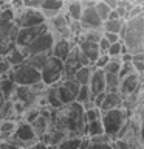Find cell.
Masks as SVG:
<instances>
[{
  "label": "cell",
  "mask_w": 144,
  "mask_h": 149,
  "mask_svg": "<svg viewBox=\"0 0 144 149\" xmlns=\"http://www.w3.org/2000/svg\"><path fill=\"white\" fill-rule=\"evenodd\" d=\"M85 126L87 121L84 109L76 101L62 104L59 109L51 110L50 127L60 130L65 137H87Z\"/></svg>",
  "instance_id": "obj_1"
},
{
  "label": "cell",
  "mask_w": 144,
  "mask_h": 149,
  "mask_svg": "<svg viewBox=\"0 0 144 149\" xmlns=\"http://www.w3.org/2000/svg\"><path fill=\"white\" fill-rule=\"evenodd\" d=\"M119 37L130 54L144 53V14L124 20Z\"/></svg>",
  "instance_id": "obj_2"
},
{
  "label": "cell",
  "mask_w": 144,
  "mask_h": 149,
  "mask_svg": "<svg viewBox=\"0 0 144 149\" xmlns=\"http://www.w3.org/2000/svg\"><path fill=\"white\" fill-rule=\"evenodd\" d=\"M129 116H130V112L125 110L123 106L101 112V123H102V127H104V134L109 135L110 140L118 138L119 132L129 123Z\"/></svg>",
  "instance_id": "obj_3"
},
{
  "label": "cell",
  "mask_w": 144,
  "mask_h": 149,
  "mask_svg": "<svg viewBox=\"0 0 144 149\" xmlns=\"http://www.w3.org/2000/svg\"><path fill=\"white\" fill-rule=\"evenodd\" d=\"M6 76L12 79L16 82V86H31V84L40 81V72L37 68L31 67L25 61L19 65H14L6 73Z\"/></svg>",
  "instance_id": "obj_4"
},
{
  "label": "cell",
  "mask_w": 144,
  "mask_h": 149,
  "mask_svg": "<svg viewBox=\"0 0 144 149\" xmlns=\"http://www.w3.org/2000/svg\"><path fill=\"white\" fill-rule=\"evenodd\" d=\"M39 72H40V81L44 84H46V86L57 84L59 81H62L64 76V61L51 54L45 61V64L42 65Z\"/></svg>",
  "instance_id": "obj_5"
},
{
  "label": "cell",
  "mask_w": 144,
  "mask_h": 149,
  "mask_svg": "<svg viewBox=\"0 0 144 149\" xmlns=\"http://www.w3.org/2000/svg\"><path fill=\"white\" fill-rule=\"evenodd\" d=\"M19 26L14 20L0 19V56H5L12 47H16V34Z\"/></svg>",
  "instance_id": "obj_6"
},
{
  "label": "cell",
  "mask_w": 144,
  "mask_h": 149,
  "mask_svg": "<svg viewBox=\"0 0 144 149\" xmlns=\"http://www.w3.org/2000/svg\"><path fill=\"white\" fill-rule=\"evenodd\" d=\"M46 25H48V31L53 34L54 39H70L71 34H70V19L65 16L64 11L57 13L56 16L50 17L46 20Z\"/></svg>",
  "instance_id": "obj_7"
},
{
  "label": "cell",
  "mask_w": 144,
  "mask_h": 149,
  "mask_svg": "<svg viewBox=\"0 0 144 149\" xmlns=\"http://www.w3.org/2000/svg\"><path fill=\"white\" fill-rule=\"evenodd\" d=\"M45 31H48V25H46V22L39 23V25H31V26L19 28L17 34H16V47L23 48V47H26L28 44H31L37 36H40L42 33H45Z\"/></svg>",
  "instance_id": "obj_8"
},
{
  "label": "cell",
  "mask_w": 144,
  "mask_h": 149,
  "mask_svg": "<svg viewBox=\"0 0 144 149\" xmlns=\"http://www.w3.org/2000/svg\"><path fill=\"white\" fill-rule=\"evenodd\" d=\"M16 25L19 28L22 26H31V25H39V23L46 22L40 9L36 8H20L16 13Z\"/></svg>",
  "instance_id": "obj_9"
},
{
  "label": "cell",
  "mask_w": 144,
  "mask_h": 149,
  "mask_svg": "<svg viewBox=\"0 0 144 149\" xmlns=\"http://www.w3.org/2000/svg\"><path fill=\"white\" fill-rule=\"evenodd\" d=\"M54 44V37L50 31L42 33L40 36H37L31 44H28L26 47H23L22 51L25 53V56L30 54H36V53H46V51H51V47Z\"/></svg>",
  "instance_id": "obj_10"
},
{
  "label": "cell",
  "mask_w": 144,
  "mask_h": 149,
  "mask_svg": "<svg viewBox=\"0 0 144 149\" xmlns=\"http://www.w3.org/2000/svg\"><path fill=\"white\" fill-rule=\"evenodd\" d=\"M56 88H57V96L60 104H68V102H73L76 100L79 84L74 79H62L56 84Z\"/></svg>",
  "instance_id": "obj_11"
},
{
  "label": "cell",
  "mask_w": 144,
  "mask_h": 149,
  "mask_svg": "<svg viewBox=\"0 0 144 149\" xmlns=\"http://www.w3.org/2000/svg\"><path fill=\"white\" fill-rule=\"evenodd\" d=\"M14 137L23 144V148H31V144L37 140V137L34 135V132H33L31 124L26 123V121H23V120L17 121V126H16V129H14Z\"/></svg>",
  "instance_id": "obj_12"
},
{
  "label": "cell",
  "mask_w": 144,
  "mask_h": 149,
  "mask_svg": "<svg viewBox=\"0 0 144 149\" xmlns=\"http://www.w3.org/2000/svg\"><path fill=\"white\" fill-rule=\"evenodd\" d=\"M79 23H81L82 30H99L102 26V20L96 11L93 9V5H87L82 9V14L79 17Z\"/></svg>",
  "instance_id": "obj_13"
},
{
  "label": "cell",
  "mask_w": 144,
  "mask_h": 149,
  "mask_svg": "<svg viewBox=\"0 0 144 149\" xmlns=\"http://www.w3.org/2000/svg\"><path fill=\"white\" fill-rule=\"evenodd\" d=\"M139 86H143V76L138 74L136 72L127 74V76L121 78L119 79V87H118V92L121 96H127L130 93H133Z\"/></svg>",
  "instance_id": "obj_14"
},
{
  "label": "cell",
  "mask_w": 144,
  "mask_h": 149,
  "mask_svg": "<svg viewBox=\"0 0 144 149\" xmlns=\"http://www.w3.org/2000/svg\"><path fill=\"white\" fill-rule=\"evenodd\" d=\"M87 86H88V88H90L91 100L98 95V93L105 92V78H104V70H102V68H93Z\"/></svg>",
  "instance_id": "obj_15"
},
{
  "label": "cell",
  "mask_w": 144,
  "mask_h": 149,
  "mask_svg": "<svg viewBox=\"0 0 144 149\" xmlns=\"http://www.w3.org/2000/svg\"><path fill=\"white\" fill-rule=\"evenodd\" d=\"M74 45H76V42H74L73 37H70V39H54V44L51 47V54L59 58L60 61H65Z\"/></svg>",
  "instance_id": "obj_16"
},
{
  "label": "cell",
  "mask_w": 144,
  "mask_h": 149,
  "mask_svg": "<svg viewBox=\"0 0 144 149\" xmlns=\"http://www.w3.org/2000/svg\"><path fill=\"white\" fill-rule=\"evenodd\" d=\"M79 51L90 61V64L93 65L95 61L98 59V56L101 54L99 48H98V42H88V40H78L76 42Z\"/></svg>",
  "instance_id": "obj_17"
},
{
  "label": "cell",
  "mask_w": 144,
  "mask_h": 149,
  "mask_svg": "<svg viewBox=\"0 0 144 149\" xmlns=\"http://www.w3.org/2000/svg\"><path fill=\"white\" fill-rule=\"evenodd\" d=\"M64 5H65L64 0H42L40 11L44 14V17L48 20L50 17H53L57 13L64 11Z\"/></svg>",
  "instance_id": "obj_18"
},
{
  "label": "cell",
  "mask_w": 144,
  "mask_h": 149,
  "mask_svg": "<svg viewBox=\"0 0 144 149\" xmlns=\"http://www.w3.org/2000/svg\"><path fill=\"white\" fill-rule=\"evenodd\" d=\"M84 9V3L82 0H68L64 5V13L70 20H79Z\"/></svg>",
  "instance_id": "obj_19"
},
{
  "label": "cell",
  "mask_w": 144,
  "mask_h": 149,
  "mask_svg": "<svg viewBox=\"0 0 144 149\" xmlns=\"http://www.w3.org/2000/svg\"><path fill=\"white\" fill-rule=\"evenodd\" d=\"M121 106H123V96L119 95V92H105V98L102 100L99 109L101 112H105Z\"/></svg>",
  "instance_id": "obj_20"
},
{
  "label": "cell",
  "mask_w": 144,
  "mask_h": 149,
  "mask_svg": "<svg viewBox=\"0 0 144 149\" xmlns=\"http://www.w3.org/2000/svg\"><path fill=\"white\" fill-rule=\"evenodd\" d=\"M31 127H33V132H34V135L37 138L40 137V135H44L45 132H48V129H50V120L48 118H45V116H42L39 113V116L34 120V121H31Z\"/></svg>",
  "instance_id": "obj_21"
},
{
  "label": "cell",
  "mask_w": 144,
  "mask_h": 149,
  "mask_svg": "<svg viewBox=\"0 0 144 149\" xmlns=\"http://www.w3.org/2000/svg\"><path fill=\"white\" fill-rule=\"evenodd\" d=\"M91 70H93L91 65H82V67H79L76 72H74L73 79L79 84V86H87L88 79H90V74H91Z\"/></svg>",
  "instance_id": "obj_22"
},
{
  "label": "cell",
  "mask_w": 144,
  "mask_h": 149,
  "mask_svg": "<svg viewBox=\"0 0 144 149\" xmlns=\"http://www.w3.org/2000/svg\"><path fill=\"white\" fill-rule=\"evenodd\" d=\"M5 58H6V61L11 64V67H14V65L22 64L23 61L26 59V56L22 51V48H19V47H12V48L9 50L6 54H5Z\"/></svg>",
  "instance_id": "obj_23"
},
{
  "label": "cell",
  "mask_w": 144,
  "mask_h": 149,
  "mask_svg": "<svg viewBox=\"0 0 144 149\" xmlns=\"http://www.w3.org/2000/svg\"><path fill=\"white\" fill-rule=\"evenodd\" d=\"M51 56V51H46V53H36V54H30V56H26V59H25V62H28L31 65V67H34L37 70H40L42 68V65L45 64V61L48 59Z\"/></svg>",
  "instance_id": "obj_24"
},
{
  "label": "cell",
  "mask_w": 144,
  "mask_h": 149,
  "mask_svg": "<svg viewBox=\"0 0 144 149\" xmlns=\"http://www.w3.org/2000/svg\"><path fill=\"white\" fill-rule=\"evenodd\" d=\"M123 25H124L123 19H107V20L102 22L101 30L104 33H116V34H119Z\"/></svg>",
  "instance_id": "obj_25"
},
{
  "label": "cell",
  "mask_w": 144,
  "mask_h": 149,
  "mask_svg": "<svg viewBox=\"0 0 144 149\" xmlns=\"http://www.w3.org/2000/svg\"><path fill=\"white\" fill-rule=\"evenodd\" d=\"M16 82L12 81V79L9 78H0V92H2L3 98H6V100H11L14 90H16Z\"/></svg>",
  "instance_id": "obj_26"
},
{
  "label": "cell",
  "mask_w": 144,
  "mask_h": 149,
  "mask_svg": "<svg viewBox=\"0 0 144 149\" xmlns=\"http://www.w3.org/2000/svg\"><path fill=\"white\" fill-rule=\"evenodd\" d=\"M101 134H104V127H102L101 118L88 121L87 126H85V135L87 137L90 138V137H96V135H101Z\"/></svg>",
  "instance_id": "obj_27"
},
{
  "label": "cell",
  "mask_w": 144,
  "mask_h": 149,
  "mask_svg": "<svg viewBox=\"0 0 144 149\" xmlns=\"http://www.w3.org/2000/svg\"><path fill=\"white\" fill-rule=\"evenodd\" d=\"M105 78V92H118L119 76L116 73H104Z\"/></svg>",
  "instance_id": "obj_28"
},
{
  "label": "cell",
  "mask_w": 144,
  "mask_h": 149,
  "mask_svg": "<svg viewBox=\"0 0 144 149\" xmlns=\"http://www.w3.org/2000/svg\"><path fill=\"white\" fill-rule=\"evenodd\" d=\"M93 9L96 11V14L99 16V19H101L102 22L109 19V14H110V11H111V8H110L107 3L102 2V0H98V2L93 3Z\"/></svg>",
  "instance_id": "obj_29"
},
{
  "label": "cell",
  "mask_w": 144,
  "mask_h": 149,
  "mask_svg": "<svg viewBox=\"0 0 144 149\" xmlns=\"http://www.w3.org/2000/svg\"><path fill=\"white\" fill-rule=\"evenodd\" d=\"M79 144H81V137H65L57 144V148L59 149H79Z\"/></svg>",
  "instance_id": "obj_30"
},
{
  "label": "cell",
  "mask_w": 144,
  "mask_h": 149,
  "mask_svg": "<svg viewBox=\"0 0 144 149\" xmlns=\"http://www.w3.org/2000/svg\"><path fill=\"white\" fill-rule=\"evenodd\" d=\"M130 62H132V67L135 72L143 76V73H144V53L132 54V61Z\"/></svg>",
  "instance_id": "obj_31"
},
{
  "label": "cell",
  "mask_w": 144,
  "mask_h": 149,
  "mask_svg": "<svg viewBox=\"0 0 144 149\" xmlns=\"http://www.w3.org/2000/svg\"><path fill=\"white\" fill-rule=\"evenodd\" d=\"M121 59L119 58H110L109 59V62H107L105 65H104V73H116L118 74V72H119V68H121Z\"/></svg>",
  "instance_id": "obj_32"
},
{
  "label": "cell",
  "mask_w": 144,
  "mask_h": 149,
  "mask_svg": "<svg viewBox=\"0 0 144 149\" xmlns=\"http://www.w3.org/2000/svg\"><path fill=\"white\" fill-rule=\"evenodd\" d=\"M87 100H91V93H90V88H88V86H79V90H78V95H76V102H79V104H82L84 101Z\"/></svg>",
  "instance_id": "obj_33"
},
{
  "label": "cell",
  "mask_w": 144,
  "mask_h": 149,
  "mask_svg": "<svg viewBox=\"0 0 144 149\" xmlns=\"http://www.w3.org/2000/svg\"><path fill=\"white\" fill-rule=\"evenodd\" d=\"M121 51H123V40H118V42H115V44H110L109 50H107V54H109L110 58H119Z\"/></svg>",
  "instance_id": "obj_34"
},
{
  "label": "cell",
  "mask_w": 144,
  "mask_h": 149,
  "mask_svg": "<svg viewBox=\"0 0 144 149\" xmlns=\"http://www.w3.org/2000/svg\"><path fill=\"white\" fill-rule=\"evenodd\" d=\"M84 115H85V121H93V120H99L101 118V109L99 107H93L90 110H84Z\"/></svg>",
  "instance_id": "obj_35"
},
{
  "label": "cell",
  "mask_w": 144,
  "mask_h": 149,
  "mask_svg": "<svg viewBox=\"0 0 144 149\" xmlns=\"http://www.w3.org/2000/svg\"><path fill=\"white\" fill-rule=\"evenodd\" d=\"M143 11H144V9H143V5H132V6H130V9L127 11V14H125V19H124V20L132 19V17H136V16H139V14H144Z\"/></svg>",
  "instance_id": "obj_36"
},
{
  "label": "cell",
  "mask_w": 144,
  "mask_h": 149,
  "mask_svg": "<svg viewBox=\"0 0 144 149\" xmlns=\"http://www.w3.org/2000/svg\"><path fill=\"white\" fill-rule=\"evenodd\" d=\"M133 72H135V70H133V67H132V62H123V64H121L119 72H118V76H119V79H121V78L127 76V74L133 73Z\"/></svg>",
  "instance_id": "obj_37"
},
{
  "label": "cell",
  "mask_w": 144,
  "mask_h": 149,
  "mask_svg": "<svg viewBox=\"0 0 144 149\" xmlns=\"http://www.w3.org/2000/svg\"><path fill=\"white\" fill-rule=\"evenodd\" d=\"M109 59H110V56L107 54V53H101L99 56H98V59L95 61V64L91 65L93 68H104V65L109 62Z\"/></svg>",
  "instance_id": "obj_38"
},
{
  "label": "cell",
  "mask_w": 144,
  "mask_h": 149,
  "mask_svg": "<svg viewBox=\"0 0 144 149\" xmlns=\"http://www.w3.org/2000/svg\"><path fill=\"white\" fill-rule=\"evenodd\" d=\"M111 146H113V149H132V148H130V144L125 141L124 138L111 140Z\"/></svg>",
  "instance_id": "obj_39"
},
{
  "label": "cell",
  "mask_w": 144,
  "mask_h": 149,
  "mask_svg": "<svg viewBox=\"0 0 144 149\" xmlns=\"http://www.w3.org/2000/svg\"><path fill=\"white\" fill-rule=\"evenodd\" d=\"M11 68H12V67H11V64L6 61V58H5V56H0V74L8 73Z\"/></svg>",
  "instance_id": "obj_40"
},
{
  "label": "cell",
  "mask_w": 144,
  "mask_h": 149,
  "mask_svg": "<svg viewBox=\"0 0 144 149\" xmlns=\"http://www.w3.org/2000/svg\"><path fill=\"white\" fill-rule=\"evenodd\" d=\"M42 0H22V6L23 8H36L40 9Z\"/></svg>",
  "instance_id": "obj_41"
},
{
  "label": "cell",
  "mask_w": 144,
  "mask_h": 149,
  "mask_svg": "<svg viewBox=\"0 0 144 149\" xmlns=\"http://www.w3.org/2000/svg\"><path fill=\"white\" fill-rule=\"evenodd\" d=\"M87 149H113V146H111V141L109 143H91L90 141Z\"/></svg>",
  "instance_id": "obj_42"
},
{
  "label": "cell",
  "mask_w": 144,
  "mask_h": 149,
  "mask_svg": "<svg viewBox=\"0 0 144 149\" xmlns=\"http://www.w3.org/2000/svg\"><path fill=\"white\" fill-rule=\"evenodd\" d=\"M109 47H110V42L105 39L104 36L101 37L99 40H98V48H99L101 53H107V50H109Z\"/></svg>",
  "instance_id": "obj_43"
},
{
  "label": "cell",
  "mask_w": 144,
  "mask_h": 149,
  "mask_svg": "<svg viewBox=\"0 0 144 149\" xmlns=\"http://www.w3.org/2000/svg\"><path fill=\"white\" fill-rule=\"evenodd\" d=\"M102 36H104L105 39H107V40L110 42V44H115V42L121 40L119 34H116V33H104V31H102Z\"/></svg>",
  "instance_id": "obj_44"
},
{
  "label": "cell",
  "mask_w": 144,
  "mask_h": 149,
  "mask_svg": "<svg viewBox=\"0 0 144 149\" xmlns=\"http://www.w3.org/2000/svg\"><path fill=\"white\" fill-rule=\"evenodd\" d=\"M30 149H50V146H48V144H45V143H42L40 140H36V141L31 144Z\"/></svg>",
  "instance_id": "obj_45"
},
{
  "label": "cell",
  "mask_w": 144,
  "mask_h": 149,
  "mask_svg": "<svg viewBox=\"0 0 144 149\" xmlns=\"http://www.w3.org/2000/svg\"><path fill=\"white\" fill-rule=\"evenodd\" d=\"M102 2L107 3V5H109V6H110L111 9H113V8H116V5H118L119 0H102Z\"/></svg>",
  "instance_id": "obj_46"
},
{
  "label": "cell",
  "mask_w": 144,
  "mask_h": 149,
  "mask_svg": "<svg viewBox=\"0 0 144 149\" xmlns=\"http://www.w3.org/2000/svg\"><path fill=\"white\" fill-rule=\"evenodd\" d=\"M85 2H91V3H95V2H98V0H85Z\"/></svg>",
  "instance_id": "obj_47"
},
{
  "label": "cell",
  "mask_w": 144,
  "mask_h": 149,
  "mask_svg": "<svg viewBox=\"0 0 144 149\" xmlns=\"http://www.w3.org/2000/svg\"><path fill=\"white\" fill-rule=\"evenodd\" d=\"M22 149H30V148H22Z\"/></svg>",
  "instance_id": "obj_48"
}]
</instances>
